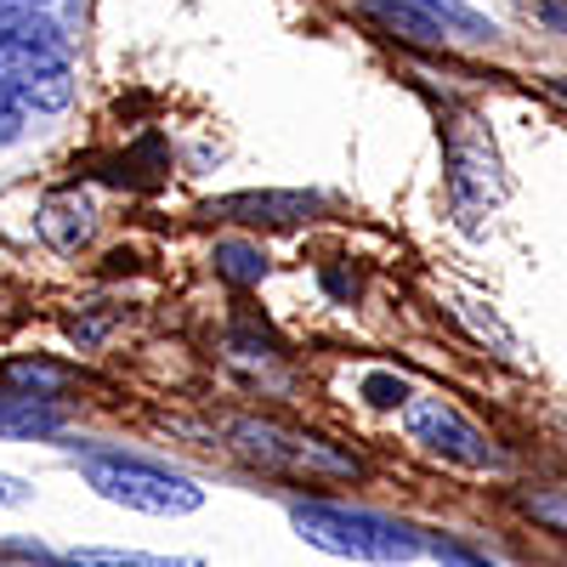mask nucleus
I'll list each match as a JSON object with an SVG mask.
<instances>
[{"label":"nucleus","instance_id":"1","mask_svg":"<svg viewBox=\"0 0 567 567\" xmlns=\"http://www.w3.org/2000/svg\"><path fill=\"white\" fill-rule=\"evenodd\" d=\"M290 523H296V534H301L312 550H323V556H341V561H381V567H398V561L425 556L420 528L398 523V516L369 511V505H341V499H296V505H290Z\"/></svg>","mask_w":567,"mask_h":567},{"label":"nucleus","instance_id":"19","mask_svg":"<svg viewBox=\"0 0 567 567\" xmlns=\"http://www.w3.org/2000/svg\"><path fill=\"white\" fill-rule=\"evenodd\" d=\"M34 7H58V0H34Z\"/></svg>","mask_w":567,"mask_h":567},{"label":"nucleus","instance_id":"6","mask_svg":"<svg viewBox=\"0 0 567 567\" xmlns=\"http://www.w3.org/2000/svg\"><path fill=\"white\" fill-rule=\"evenodd\" d=\"M403 432L420 443V449H432L465 471H494L499 465V449L483 437V425H471L454 403L443 398H409L403 403Z\"/></svg>","mask_w":567,"mask_h":567},{"label":"nucleus","instance_id":"17","mask_svg":"<svg viewBox=\"0 0 567 567\" xmlns=\"http://www.w3.org/2000/svg\"><path fill=\"white\" fill-rule=\"evenodd\" d=\"M437 561H449V567H494L488 556H471V550H460V545H425Z\"/></svg>","mask_w":567,"mask_h":567},{"label":"nucleus","instance_id":"14","mask_svg":"<svg viewBox=\"0 0 567 567\" xmlns=\"http://www.w3.org/2000/svg\"><path fill=\"white\" fill-rule=\"evenodd\" d=\"M523 505H528V516H539L545 528L567 534V488H545V494H528Z\"/></svg>","mask_w":567,"mask_h":567},{"label":"nucleus","instance_id":"15","mask_svg":"<svg viewBox=\"0 0 567 567\" xmlns=\"http://www.w3.org/2000/svg\"><path fill=\"white\" fill-rule=\"evenodd\" d=\"M363 392H369V403H381V409H398V403H409V398H414V392H409V381H398V374H369Z\"/></svg>","mask_w":567,"mask_h":567},{"label":"nucleus","instance_id":"8","mask_svg":"<svg viewBox=\"0 0 567 567\" xmlns=\"http://www.w3.org/2000/svg\"><path fill=\"white\" fill-rule=\"evenodd\" d=\"M40 239L58 250H80L91 239V205L85 199H45L40 205Z\"/></svg>","mask_w":567,"mask_h":567},{"label":"nucleus","instance_id":"2","mask_svg":"<svg viewBox=\"0 0 567 567\" xmlns=\"http://www.w3.org/2000/svg\"><path fill=\"white\" fill-rule=\"evenodd\" d=\"M80 471L109 505H125V511H142V516H194L205 505V488L194 477H182V471H171V465H154L142 454L85 449Z\"/></svg>","mask_w":567,"mask_h":567},{"label":"nucleus","instance_id":"13","mask_svg":"<svg viewBox=\"0 0 567 567\" xmlns=\"http://www.w3.org/2000/svg\"><path fill=\"white\" fill-rule=\"evenodd\" d=\"M23 131H29V109H23V97L0 80V148H12V142H23Z\"/></svg>","mask_w":567,"mask_h":567},{"label":"nucleus","instance_id":"4","mask_svg":"<svg viewBox=\"0 0 567 567\" xmlns=\"http://www.w3.org/2000/svg\"><path fill=\"white\" fill-rule=\"evenodd\" d=\"M369 12L414 45H494L499 29L465 0H369Z\"/></svg>","mask_w":567,"mask_h":567},{"label":"nucleus","instance_id":"3","mask_svg":"<svg viewBox=\"0 0 567 567\" xmlns=\"http://www.w3.org/2000/svg\"><path fill=\"white\" fill-rule=\"evenodd\" d=\"M52 69H69L63 29L34 0H0V80L18 91Z\"/></svg>","mask_w":567,"mask_h":567},{"label":"nucleus","instance_id":"5","mask_svg":"<svg viewBox=\"0 0 567 567\" xmlns=\"http://www.w3.org/2000/svg\"><path fill=\"white\" fill-rule=\"evenodd\" d=\"M233 437H239V449L256 465H272V471H296V477H358V460L329 449L312 432H284V425H267V420H245V425H233Z\"/></svg>","mask_w":567,"mask_h":567},{"label":"nucleus","instance_id":"9","mask_svg":"<svg viewBox=\"0 0 567 567\" xmlns=\"http://www.w3.org/2000/svg\"><path fill=\"white\" fill-rule=\"evenodd\" d=\"M58 414L40 409V398H0V437H52Z\"/></svg>","mask_w":567,"mask_h":567},{"label":"nucleus","instance_id":"18","mask_svg":"<svg viewBox=\"0 0 567 567\" xmlns=\"http://www.w3.org/2000/svg\"><path fill=\"white\" fill-rule=\"evenodd\" d=\"M550 91H556V97L567 103V80H550Z\"/></svg>","mask_w":567,"mask_h":567},{"label":"nucleus","instance_id":"7","mask_svg":"<svg viewBox=\"0 0 567 567\" xmlns=\"http://www.w3.org/2000/svg\"><path fill=\"white\" fill-rule=\"evenodd\" d=\"M323 199L318 194H233L221 199L216 210L239 216V221H267V227H290V221H307Z\"/></svg>","mask_w":567,"mask_h":567},{"label":"nucleus","instance_id":"16","mask_svg":"<svg viewBox=\"0 0 567 567\" xmlns=\"http://www.w3.org/2000/svg\"><path fill=\"white\" fill-rule=\"evenodd\" d=\"M34 499V488L23 483V477H7V471H0V511H12V505H29Z\"/></svg>","mask_w":567,"mask_h":567},{"label":"nucleus","instance_id":"11","mask_svg":"<svg viewBox=\"0 0 567 567\" xmlns=\"http://www.w3.org/2000/svg\"><path fill=\"white\" fill-rule=\"evenodd\" d=\"M63 567H194V561H187V556H142V550L80 545V550H63Z\"/></svg>","mask_w":567,"mask_h":567},{"label":"nucleus","instance_id":"10","mask_svg":"<svg viewBox=\"0 0 567 567\" xmlns=\"http://www.w3.org/2000/svg\"><path fill=\"white\" fill-rule=\"evenodd\" d=\"M18 97H23L29 114H63L74 103V69H52V74L18 85Z\"/></svg>","mask_w":567,"mask_h":567},{"label":"nucleus","instance_id":"12","mask_svg":"<svg viewBox=\"0 0 567 567\" xmlns=\"http://www.w3.org/2000/svg\"><path fill=\"white\" fill-rule=\"evenodd\" d=\"M216 272H227V278H239V284H256L261 272H267V261H261V250L256 245H239V239H233V245H216Z\"/></svg>","mask_w":567,"mask_h":567}]
</instances>
